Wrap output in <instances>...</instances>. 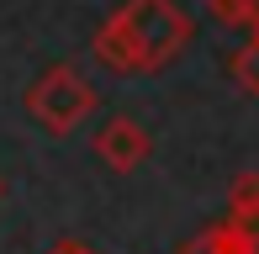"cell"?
I'll return each mask as SVG.
<instances>
[{
    "instance_id": "30bf717a",
    "label": "cell",
    "mask_w": 259,
    "mask_h": 254,
    "mask_svg": "<svg viewBox=\"0 0 259 254\" xmlns=\"http://www.w3.org/2000/svg\"><path fill=\"white\" fill-rule=\"evenodd\" d=\"M175 254H217V249H211V244H206V233H196V238H185V244H180V249H175Z\"/></svg>"
},
{
    "instance_id": "7c38bea8",
    "label": "cell",
    "mask_w": 259,
    "mask_h": 254,
    "mask_svg": "<svg viewBox=\"0 0 259 254\" xmlns=\"http://www.w3.org/2000/svg\"><path fill=\"white\" fill-rule=\"evenodd\" d=\"M254 37H259V27H254Z\"/></svg>"
},
{
    "instance_id": "277c9868",
    "label": "cell",
    "mask_w": 259,
    "mask_h": 254,
    "mask_svg": "<svg viewBox=\"0 0 259 254\" xmlns=\"http://www.w3.org/2000/svg\"><path fill=\"white\" fill-rule=\"evenodd\" d=\"M90 59H96L106 74H138L133 69V53H127V37L111 27V16L96 27V37H90Z\"/></svg>"
},
{
    "instance_id": "8fae6325",
    "label": "cell",
    "mask_w": 259,
    "mask_h": 254,
    "mask_svg": "<svg viewBox=\"0 0 259 254\" xmlns=\"http://www.w3.org/2000/svg\"><path fill=\"white\" fill-rule=\"evenodd\" d=\"M0 196H6V180H0Z\"/></svg>"
},
{
    "instance_id": "6da1fadb",
    "label": "cell",
    "mask_w": 259,
    "mask_h": 254,
    "mask_svg": "<svg viewBox=\"0 0 259 254\" xmlns=\"http://www.w3.org/2000/svg\"><path fill=\"white\" fill-rule=\"evenodd\" d=\"M111 27L127 37V53H133L138 74H159L164 64H175L191 48L196 21L185 16L180 0H122L111 11Z\"/></svg>"
},
{
    "instance_id": "52a82bcc",
    "label": "cell",
    "mask_w": 259,
    "mask_h": 254,
    "mask_svg": "<svg viewBox=\"0 0 259 254\" xmlns=\"http://www.w3.org/2000/svg\"><path fill=\"white\" fill-rule=\"evenodd\" d=\"M228 74H233V85H238L243 96H259V37H254V32H249V43H243V48H233Z\"/></svg>"
},
{
    "instance_id": "9c48e42d",
    "label": "cell",
    "mask_w": 259,
    "mask_h": 254,
    "mask_svg": "<svg viewBox=\"0 0 259 254\" xmlns=\"http://www.w3.org/2000/svg\"><path fill=\"white\" fill-rule=\"evenodd\" d=\"M42 254H101V249L79 244V238H58V244H53V249H42Z\"/></svg>"
},
{
    "instance_id": "3957f363",
    "label": "cell",
    "mask_w": 259,
    "mask_h": 254,
    "mask_svg": "<svg viewBox=\"0 0 259 254\" xmlns=\"http://www.w3.org/2000/svg\"><path fill=\"white\" fill-rule=\"evenodd\" d=\"M148 154H154V138L138 117H106L96 127V159L116 175H133L138 164H148Z\"/></svg>"
},
{
    "instance_id": "5b68a950",
    "label": "cell",
    "mask_w": 259,
    "mask_h": 254,
    "mask_svg": "<svg viewBox=\"0 0 259 254\" xmlns=\"http://www.w3.org/2000/svg\"><path fill=\"white\" fill-rule=\"evenodd\" d=\"M201 233H206V244L217 249V254H259V238H254L233 212H228V217H217V223H206Z\"/></svg>"
},
{
    "instance_id": "ba28073f",
    "label": "cell",
    "mask_w": 259,
    "mask_h": 254,
    "mask_svg": "<svg viewBox=\"0 0 259 254\" xmlns=\"http://www.w3.org/2000/svg\"><path fill=\"white\" fill-rule=\"evenodd\" d=\"M206 6H211V16H217L222 27H243V32H254V21H259L254 0H206Z\"/></svg>"
},
{
    "instance_id": "8992f818",
    "label": "cell",
    "mask_w": 259,
    "mask_h": 254,
    "mask_svg": "<svg viewBox=\"0 0 259 254\" xmlns=\"http://www.w3.org/2000/svg\"><path fill=\"white\" fill-rule=\"evenodd\" d=\"M228 212L259 238V170H243V175L233 180V191H228Z\"/></svg>"
},
{
    "instance_id": "7a4b0ae2",
    "label": "cell",
    "mask_w": 259,
    "mask_h": 254,
    "mask_svg": "<svg viewBox=\"0 0 259 254\" xmlns=\"http://www.w3.org/2000/svg\"><path fill=\"white\" fill-rule=\"evenodd\" d=\"M96 106H101V90L90 85V79L79 74L74 64H53V69H42V74L32 79V90H27V117L37 122L48 138H69V133H79V127L96 117Z\"/></svg>"
}]
</instances>
